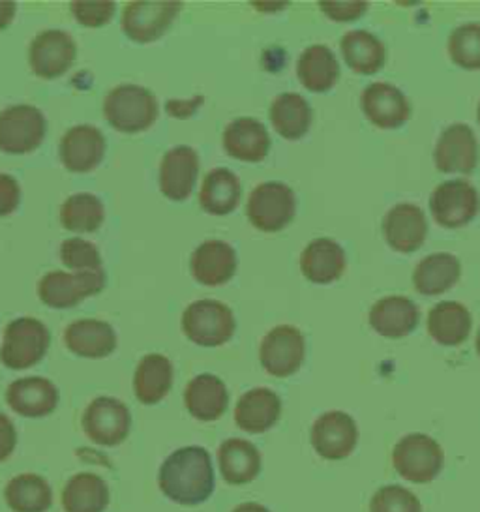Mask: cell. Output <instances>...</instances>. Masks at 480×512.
Segmentation results:
<instances>
[{
    "label": "cell",
    "instance_id": "2",
    "mask_svg": "<svg viewBox=\"0 0 480 512\" xmlns=\"http://www.w3.org/2000/svg\"><path fill=\"white\" fill-rule=\"evenodd\" d=\"M107 122L124 134H135L150 128L158 117L156 96L139 85H119L107 92L104 100Z\"/></svg>",
    "mask_w": 480,
    "mask_h": 512
},
{
    "label": "cell",
    "instance_id": "24",
    "mask_svg": "<svg viewBox=\"0 0 480 512\" xmlns=\"http://www.w3.org/2000/svg\"><path fill=\"white\" fill-rule=\"evenodd\" d=\"M224 149L242 162H261L269 154V132L257 119L240 117L225 128Z\"/></svg>",
    "mask_w": 480,
    "mask_h": 512
},
{
    "label": "cell",
    "instance_id": "45",
    "mask_svg": "<svg viewBox=\"0 0 480 512\" xmlns=\"http://www.w3.org/2000/svg\"><path fill=\"white\" fill-rule=\"evenodd\" d=\"M17 445V432L14 422L10 421L4 413H0V464L8 460Z\"/></svg>",
    "mask_w": 480,
    "mask_h": 512
},
{
    "label": "cell",
    "instance_id": "42",
    "mask_svg": "<svg viewBox=\"0 0 480 512\" xmlns=\"http://www.w3.org/2000/svg\"><path fill=\"white\" fill-rule=\"evenodd\" d=\"M70 10L85 27H104L115 16V2H72Z\"/></svg>",
    "mask_w": 480,
    "mask_h": 512
},
{
    "label": "cell",
    "instance_id": "10",
    "mask_svg": "<svg viewBox=\"0 0 480 512\" xmlns=\"http://www.w3.org/2000/svg\"><path fill=\"white\" fill-rule=\"evenodd\" d=\"M306 355L304 334L291 325H278L263 338L259 359L263 368L274 377L293 376Z\"/></svg>",
    "mask_w": 480,
    "mask_h": 512
},
{
    "label": "cell",
    "instance_id": "26",
    "mask_svg": "<svg viewBox=\"0 0 480 512\" xmlns=\"http://www.w3.org/2000/svg\"><path fill=\"white\" fill-rule=\"evenodd\" d=\"M184 404L197 421H218L229 404L224 381L212 374L195 376L184 391Z\"/></svg>",
    "mask_w": 480,
    "mask_h": 512
},
{
    "label": "cell",
    "instance_id": "14",
    "mask_svg": "<svg viewBox=\"0 0 480 512\" xmlns=\"http://www.w3.org/2000/svg\"><path fill=\"white\" fill-rule=\"evenodd\" d=\"M359 430L344 411L323 413L312 426V445L325 460H344L357 447Z\"/></svg>",
    "mask_w": 480,
    "mask_h": 512
},
{
    "label": "cell",
    "instance_id": "23",
    "mask_svg": "<svg viewBox=\"0 0 480 512\" xmlns=\"http://www.w3.org/2000/svg\"><path fill=\"white\" fill-rule=\"evenodd\" d=\"M282 415L278 394L265 387H257L240 396L235 407V422L248 434H263L270 430Z\"/></svg>",
    "mask_w": 480,
    "mask_h": 512
},
{
    "label": "cell",
    "instance_id": "20",
    "mask_svg": "<svg viewBox=\"0 0 480 512\" xmlns=\"http://www.w3.org/2000/svg\"><path fill=\"white\" fill-rule=\"evenodd\" d=\"M362 109L368 121L383 130L400 128L411 117L404 92L389 83H372L362 92Z\"/></svg>",
    "mask_w": 480,
    "mask_h": 512
},
{
    "label": "cell",
    "instance_id": "9",
    "mask_svg": "<svg viewBox=\"0 0 480 512\" xmlns=\"http://www.w3.org/2000/svg\"><path fill=\"white\" fill-rule=\"evenodd\" d=\"M132 428L130 409L117 398L100 396L83 413V430L98 445H120Z\"/></svg>",
    "mask_w": 480,
    "mask_h": 512
},
{
    "label": "cell",
    "instance_id": "49",
    "mask_svg": "<svg viewBox=\"0 0 480 512\" xmlns=\"http://www.w3.org/2000/svg\"><path fill=\"white\" fill-rule=\"evenodd\" d=\"M477 119H479V122H480V104H479V113H477Z\"/></svg>",
    "mask_w": 480,
    "mask_h": 512
},
{
    "label": "cell",
    "instance_id": "12",
    "mask_svg": "<svg viewBox=\"0 0 480 512\" xmlns=\"http://www.w3.org/2000/svg\"><path fill=\"white\" fill-rule=\"evenodd\" d=\"M77 46L68 32L51 29L40 32L29 47L32 72L42 79L64 76L75 61Z\"/></svg>",
    "mask_w": 480,
    "mask_h": 512
},
{
    "label": "cell",
    "instance_id": "1",
    "mask_svg": "<svg viewBox=\"0 0 480 512\" xmlns=\"http://www.w3.org/2000/svg\"><path fill=\"white\" fill-rule=\"evenodd\" d=\"M160 490L179 505H201L214 492V467L209 452L201 447H184L169 454L158 475Z\"/></svg>",
    "mask_w": 480,
    "mask_h": 512
},
{
    "label": "cell",
    "instance_id": "46",
    "mask_svg": "<svg viewBox=\"0 0 480 512\" xmlns=\"http://www.w3.org/2000/svg\"><path fill=\"white\" fill-rule=\"evenodd\" d=\"M15 2H0V31H4L15 16Z\"/></svg>",
    "mask_w": 480,
    "mask_h": 512
},
{
    "label": "cell",
    "instance_id": "11",
    "mask_svg": "<svg viewBox=\"0 0 480 512\" xmlns=\"http://www.w3.org/2000/svg\"><path fill=\"white\" fill-rule=\"evenodd\" d=\"M430 211L435 222L447 229L469 224L479 212V194L469 182H441L430 197Z\"/></svg>",
    "mask_w": 480,
    "mask_h": 512
},
{
    "label": "cell",
    "instance_id": "44",
    "mask_svg": "<svg viewBox=\"0 0 480 512\" xmlns=\"http://www.w3.org/2000/svg\"><path fill=\"white\" fill-rule=\"evenodd\" d=\"M366 2H321V10L332 21H355L366 12Z\"/></svg>",
    "mask_w": 480,
    "mask_h": 512
},
{
    "label": "cell",
    "instance_id": "16",
    "mask_svg": "<svg viewBox=\"0 0 480 512\" xmlns=\"http://www.w3.org/2000/svg\"><path fill=\"white\" fill-rule=\"evenodd\" d=\"M59 154L68 171L89 173L104 160V134L90 124L74 126L60 139Z\"/></svg>",
    "mask_w": 480,
    "mask_h": 512
},
{
    "label": "cell",
    "instance_id": "48",
    "mask_svg": "<svg viewBox=\"0 0 480 512\" xmlns=\"http://www.w3.org/2000/svg\"><path fill=\"white\" fill-rule=\"evenodd\" d=\"M477 353L480 355V329L479 334H477Z\"/></svg>",
    "mask_w": 480,
    "mask_h": 512
},
{
    "label": "cell",
    "instance_id": "19",
    "mask_svg": "<svg viewBox=\"0 0 480 512\" xmlns=\"http://www.w3.org/2000/svg\"><path fill=\"white\" fill-rule=\"evenodd\" d=\"M383 233L390 248L402 254H411L426 241L428 222L417 205L400 203L383 218Z\"/></svg>",
    "mask_w": 480,
    "mask_h": 512
},
{
    "label": "cell",
    "instance_id": "38",
    "mask_svg": "<svg viewBox=\"0 0 480 512\" xmlns=\"http://www.w3.org/2000/svg\"><path fill=\"white\" fill-rule=\"evenodd\" d=\"M104 203L94 194H74L62 203L60 222L75 233H94L104 224Z\"/></svg>",
    "mask_w": 480,
    "mask_h": 512
},
{
    "label": "cell",
    "instance_id": "33",
    "mask_svg": "<svg viewBox=\"0 0 480 512\" xmlns=\"http://www.w3.org/2000/svg\"><path fill=\"white\" fill-rule=\"evenodd\" d=\"M344 61L353 72L372 76L379 72L387 59L383 42L368 31H351L340 40Z\"/></svg>",
    "mask_w": 480,
    "mask_h": 512
},
{
    "label": "cell",
    "instance_id": "29",
    "mask_svg": "<svg viewBox=\"0 0 480 512\" xmlns=\"http://www.w3.org/2000/svg\"><path fill=\"white\" fill-rule=\"evenodd\" d=\"M173 385V364L160 353L145 355L135 370L134 392L145 406L162 402Z\"/></svg>",
    "mask_w": 480,
    "mask_h": 512
},
{
    "label": "cell",
    "instance_id": "41",
    "mask_svg": "<svg viewBox=\"0 0 480 512\" xmlns=\"http://www.w3.org/2000/svg\"><path fill=\"white\" fill-rule=\"evenodd\" d=\"M370 512H422L419 497L402 486H383L370 501Z\"/></svg>",
    "mask_w": 480,
    "mask_h": 512
},
{
    "label": "cell",
    "instance_id": "22",
    "mask_svg": "<svg viewBox=\"0 0 480 512\" xmlns=\"http://www.w3.org/2000/svg\"><path fill=\"white\" fill-rule=\"evenodd\" d=\"M64 344L77 357L104 359L115 351L117 334L100 319H77L64 331Z\"/></svg>",
    "mask_w": 480,
    "mask_h": 512
},
{
    "label": "cell",
    "instance_id": "40",
    "mask_svg": "<svg viewBox=\"0 0 480 512\" xmlns=\"http://www.w3.org/2000/svg\"><path fill=\"white\" fill-rule=\"evenodd\" d=\"M60 259L72 271H98L102 269V257L98 248L83 239H68L60 246Z\"/></svg>",
    "mask_w": 480,
    "mask_h": 512
},
{
    "label": "cell",
    "instance_id": "15",
    "mask_svg": "<svg viewBox=\"0 0 480 512\" xmlns=\"http://www.w3.org/2000/svg\"><path fill=\"white\" fill-rule=\"evenodd\" d=\"M434 158L441 173H473L479 162V145L473 130L465 124L445 128L437 141Z\"/></svg>",
    "mask_w": 480,
    "mask_h": 512
},
{
    "label": "cell",
    "instance_id": "37",
    "mask_svg": "<svg viewBox=\"0 0 480 512\" xmlns=\"http://www.w3.org/2000/svg\"><path fill=\"white\" fill-rule=\"evenodd\" d=\"M4 499L14 512H47L53 505V492L42 477L23 473L8 482Z\"/></svg>",
    "mask_w": 480,
    "mask_h": 512
},
{
    "label": "cell",
    "instance_id": "39",
    "mask_svg": "<svg viewBox=\"0 0 480 512\" xmlns=\"http://www.w3.org/2000/svg\"><path fill=\"white\" fill-rule=\"evenodd\" d=\"M449 55L452 62L465 70H480V25H462L450 34Z\"/></svg>",
    "mask_w": 480,
    "mask_h": 512
},
{
    "label": "cell",
    "instance_id": "3",
    "mask_svg": "<svg viewBox=\"0 0 480 512\" xmlns=\"http://www.w3.org/2000/svg\"><path fill=\"white\" fill-rule=\"evenodd\" d=\"M235 329L231 308L214 299L192 302L182 314V331L197 346H224L233 338Z\"/></svg>",
    "mask_w": 480,
    "mask_h": 512
},
{
    "label": "cell",
    "instance_id": "7",
    "mask_svg": "<svg viewBox=\"0 0 480 512\" xmlns=\"http://www.w3.org/2000/svg\"><path fill=\"white\" fill-rule=\"evenodd\" d=\"M47 122L38 107L19 104L0 111V151L6 154H29L45 139Z\"/></svg>",
    "mask_w": 480,
    "mask_h": 512
},
{
    "label": "cell",
    "instance_id": "47",
    "mask_svg": "<svg viewBox=\"0 0 480 512\" xmlns=\"http://www.w3.org/2000/svg\"><path fill=\"white\" fill-rule=\"evenodd\" d=\"M233 512H270L267 507L259 505V503H242L239 507H235Z\"/></svg>",
    "mask_w": 480,
    "mask_h": 512
},
{
    "label": "cell",
    "instance_id": "6",
    "mask_svg": "<svg viewBox=\"0 0 480 512\" xmlns=\"http://www.w3.org/2000/svg\"><path fill=\"white\" fill-rule=\"evenodd\" d=\"M392 464L400 477L411 482H430L441 473L445 464V454L441 445L424 434H409L402 437L394 452Z\"/></svg>",
    "mask_w": 480,
    "mask_h": 512
},
{
    "label": "cell",
    "instance_id": "36",
    "mask_svg": "<svg viewBox=\"0 0 480 512\" xmlns=\"http://www.w3.org/2000/svg\"><path fill=\"white\" fill-rule=\"evenodd\" d=\"M109 505V486L94 473H79L62 490L66 512H104Z\"/></svg>",
    "mask_w": 480,
    "mask_h": 512
},
{
    "label": "cell",
    "instance_id": "5",
    "mask_svg": "<svg viewBox=\"0 0 480 512\" xmlns=\"http://www.w3.org/2000/svg\"><path fill=\"white\" fill-rule=\"evenodd\" d=\"M297 199L284 182H263L255 186L248 199L246 214L252 226L265 233L282 231L295 216Z\"/></svg>",
    "mask_w": 480,
    "mask_h": 512
},
{
    "label": "cell",
    "instance_id": "43",
    "mask_svg": "<svg viewBox=\"0 0 480 512\" xmlns=\"http://www.w3.org/2000/svg\"><path fill=\"white\" fill-rule=\"evenodd\" d=\"M21 203V188L12 175L0 173V218L17 211Z\"/></svg>",
    "mask_w": 480,
    "mask_h": 512
},
{
    "label": "cell",
    "instance_id": "34",
    "mask_svg": "<svg viewBox=\"0 0 480 512\" xmlns=\"http://www.w3.org/2000/svg\"><path fill=\"white\" fill-rule=\"evenodd\" d=\"M300 83L312 92H327L336 85L340 77V64L329 47L310 46L297 62Z\"/></svg>",
    "mask_w": 480,
    "mask_h": 512
},
{
    "label": "cell",
    "instance_id": "21",
    "mask_svg": "<svg viewBox=\"0 0 480 512\" xmlns=\"http://www.w3.org/2000/svg\"><path fill=\"white\" fill-rule=\"evenodd\" d=\"M237 271V252L231 244L210 239L199 244L192 254V274L203 286H222Z\"/></svg>",
    "mask_w": 480,
    "mask_h": 512
},
{
    "label": "cell",
    "instance_id": "31",
    "mask_svg": "<svg viewBox=\"0 0 480 512\" xmlns=\"http://www.w3.org/2000/svg\"><path fill=\"white\" fill-rule=\"evenodd\" d=\"M460 274H462V265L458 257L447 252H437L420 261L413 272V284L422 295L435 297L449 291L450 287L456 286L460 280Z\"/></svg>",
    "mask_w": 480,
    "mask_h": 512
},
{
    "label": "cell",
    "instance_id": "30",
    "mask_svg": "<svg viewBox=\"0 0 480 512\" xmlns=\"http://www.w3.org/2000/svg\"><path fill=\"white\" fill-rule=\"evenodd\" d=\"M473 319L464 304L445 301L435 304L428 314V332L441 346H460L471 332Z\"/></svg>",
    "mask_w": 480,
    "mask_h": 512
},
{
    "label": "cell",
    "instance_id": "4",
    "mask_svg": "<svg viewBox=\"0 0 480 512\" xmlns=\"http://www.w3.org/2000/svg\"><path fill=\"white\" fill-rule=\"evenodd\" d=\"M49 342L51 334L42 321L34 317H19L6 327L0 361L12 370H25L44 359Z\"/></svg>",
    "mask_w": 480,
    "mask_h": 512
},
{
    "label": "cell",
    "instance_id": "13",
    "mask_svg": "<svg viewBox=\"0 0 480 512\" xmlns=\"http://www.w3.org/2000/svg\"><path fill=\"white\" fill-rule=\"evenodd\" d=\"M180 2H130L122 12V31L139 44L154 42L179 16Z\"/></svg>",
    "mask_w": 480,
    "mask_h": 512
},
{
    "label": "cell",
    "instance_id": "32",
    "mask_svg": "<svg viewBox=\"0 0 480 512\" xmlns=\"http://www.w3.org/2000/svg\"><path fill=\"white\" fill-rule=\"evenodd\" d=\"M242 186L240 179L229 169L218 167L203 179L199 205L212 216H227L239 207Z\"/></svg>",
    "mask_w": 480,
    "mask_h": 512
},
{
    "label": "cell",
    "instance_id": "28",
    "mask_svg": "<svg viewBox=\"0 0 480 512\" xmlns=\"http://www.w3.org/2000/svg\"><path fill=\"white\" fill-rule=\"evenodd\" d=\"M218 464L227 484H248L255 481L261 473V454L254 443L231 437L220 445Z\"/></svg>",
    "mask_w": 480,
    "mask_h": 512
},
{
    "label": "cell",
    "instance_id": "25",
    "mask_svg": "<svg viewBox=\"0 0 480 512\" xmlns=\"http://www.w3.org/2000/svg\"><path fill=\"white\" fill-rule=\"evenodd\" d=\"M417 323V304L402 295L385 297L375 302L370 310V327L385 338H404L415 331Z\"/></svg>",
    "mask_w": 480,
    "mask_h": 512
},
{
    "label": "cell",
    "instance_id": "18",
    "mask_svg": "<svg viewBox=\"0 0 480 512\" xmlns=\"http://www.w3.org/2000/svg\"><path fill=\"white\" fill-rule=\"evenodd\" d=\"M199 175V156L192 147L180 145L167 151L160 164V190L171 201H186Z\"/></svg>",
    "mask_w": 480,
    "mask_h": 512
},
{
    "label": "cell",
    "instance_id": "17",
    "mask_svg": "<svg viewBox=\"0 0 480 512\" xmlns=\"http://www.w3.org/2000/svg\"><path fill=\"white\" fill-rule=\"evenodd\" d=\"M6 402L21 417L42 419L59 406V389L45 377H23L8 387Z\"/></svg>",
    "mask_w": 480,
    "mask_h": 512
},
{
    "label": "cell",
    "instance_id": "35",
    "mask_svg": "<svg viewBox=\"0 0 480 512\" xmlns=\"http://www.w3.org/2000/svg\"><path fill=\"white\" fill-rule=\"evenodd\" d=\"M270 122L285 139H300L312 126V107L295 92H284L270 106Z\"/></svg>",
    "mask_w": 480,
    "mask_h": 512
},
{
    "label": "cell",
    "instance_id": "8",
    "mask_svg": "<svg viewBox=\"0 0 480 512\" xmlns=\"http://www.w3.org/2000/svg\"><path fill=\"white\" fill-rule=\"evenodd\" d=\"M105 287L104 269L98 271L64 272L44 274L38 284V297L49 308H72L87 297L100 293Z\"/></svg>",
    "mask_w": 480,
    "mask_h": 512
},
{
    "label": "cell",
    "instance_id": "27",
    "mask_svg": "<svg viewBox=\"0 0 480 512\" xmlns=\"http://www.w3.org/2000/svg\"><path fill=\"white\" fill-rule=\"evenodd\" d=\"M345 252L332 239H315L300 256V271L314 284L336 282L345 271Z\"/></svg>",
    "mask_w": 480,
    "mask_h": 512
}]
</instances>
